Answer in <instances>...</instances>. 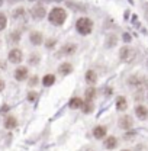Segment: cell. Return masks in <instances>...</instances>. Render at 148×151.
Segmentation results:
<instances>
[{
    "label": "cell",
    "mask_w": 148,
    "mask_h": 151,
    "mask_svg": "<svg viewBox=\"0 0 148 151\" xmlns=\"http://www.w3.org/2000/svg\"><path fill=\"white\" fill-rule=\"evenodd\" d=\"M48 20L54 26H63L64 22L67 20V12H65V9H63V7H54V9H51L50 13H48Z\"/></svg>",
    "instance_id": "1"
},
{
    "label": "cell",
    "mask_w": 148,
    "mask_h": 151,
    "mask_svg": "<svg viewBox=\"0 0 148 151\" xmlns=\"http://www.w3.org/2000/svg\"><path fill=\"white\" fill-rule=\"evenodd\" d=\"M93 26H94V23L90 18H80L75 22V31L83 37H87V35L92 34Z\"/></svg>",
    "instance_id": "2"
},
{
    "label": "cell",
    "mask_w": 148,
    "mask_h": 151,
    "mask_svg": "<svg viewBox=\"0 0 148 151\" xmlns=\"http://www.w3.org/2000/svg\"><path fill=\"white\" fill-rule=\"evenodd\" d=\"M126 83L129 84L131 87H135L137 92H144V89L147 87L148 84V78L147 77H141L138 74H134V76H129Z\"/></svg>",
    "instance_id": "3"
},
{
    "label": "cell",
    "mask_w": 148,
    "mask_h": 151,
    "mask_svg": "<svg viewBox=\"0 0 148 151\" xmlns=\"http://www.w3.org/2000/svg\"><path fill=\"white\" fill-rule=\"evenodd\" d=\"M135 57H137V51H135L134 48L128 47V45H125V47H122V48L119 50V58H121V61H124V63L134 61Z\"/></svg>",
    "instance_id": "4"
},
{
    "label": "cell",
    "mask_w": 148,
    "mask_h": 151,
    "mask_svg": "<svg viewBox=\"0 0 148 151\" xmlns=\"http://www.w3.org/2000/svg\"><path fill=\"white\" fill-rule=\"evenodd\" d=\"M77 51V45L75 44H64L60 51L57 52V58H63V57H70V55H74Z\"/></svg>",
    "instance_id": "5"
},
{
    "label": "cell",
    "mask_w": 148,
    "mask_h": 151,
    "mask_svg": "<svg viewBox=\"0 0 148 151\" xmlns=\"http://www.w3.org/2000/svg\"><path fill=\"white\" fill-rule=\"evenodd\" d=\"M29 13H31V18L34 19V20H42V19L47 16V9L42 4H37V6H34L29 10Z\"/></svg>",
    "instance_id": "6"
},
{
    "label": "cell",
    "mask_w": 148,
    "mask_h": 151,
    "mask_svg": "<svg viewBox=\"0 0 148 151\" xmlns=\"http://www.w3.org/2000/svg\"><path fill=\"white\" fill-rule=\"evenodd\" d=\"M118 127H119L121 129H124V131L132 129V127H134V119H132V116H131V115H122V116L119 118V121H118Z\"/></svg>",
    "instance_id": "7"
},
{
    "label": "cell",
    "mask_w": 148,
    "mask_h": 151,
    "mask_svg": "<svg viewBox=\"0 0 148 151\" xmlns=\"http://www.w3.org/2000/svg\"><path fill=\"white\" fill-rule=\"evenodd\" d=\"M7 60H9V63H12V64H19V63H22V60H23V52H22L19 48H12V50L9 51V54H7Z\"/></svg>",
    "instance_id": "8"
},
{
    "label": "cell",
    "mask_w": 148,
    "mask_h": 151,
    "mask_svg": "<svg viewBox=\"0 0 148 151\" xmlns=\"http://www.w3.org/2000/svg\"><path fill=\"white\" fill-rule=\"evenodd\" d=\"M29 41H31L32 45L39 47V45L44 42V35H42V32H39V31H32V32L29 34Z\"/></svg>",
    "instance_id": "9"
},
{
    "label": "cell",
    "mask_w": 148,
    "mask_h": 151,
    "mask_svg": "<svg viewBox=\"0 0 148 151\" xmlns=\"http://www.w3.org/2000/svg\"><path fill=\"white\" fill-rule=\"evenodd\" d=\"M115 108L119 112H125L128 109V100H126V97L125 96H118L116 100H115Z\"/></svg>",
    "instance_id": "10"
},
{
    "label": "cell",
    "mask_w": 148,
    "mask_h": 151,
    "mask_svg": "<svg viewBox=\"0 0 148 151\" xmlns=\"http://www.w3.org/2000/svg\"><path fill=\"white\" fill-rule=\"evenodd\" d=\"M15 80H18V81H23V80H26L28 78V76H29V68L28 67H18L16 70H15Z\"/></svg>",
    "instance_id": "11"
},
{
    "label": "cell",
    "mask_w": 148,
    "mask_h": 151,
    "mask_svg": "<svg viewBox=\"0 0 148 151\" xmlns=\"http://www.w3.org/2000/svg\"><path fill=\"white\" fill-rule=\"evenodd\" d=\"M135 115L139 121H145V119H148V108L145 105H137L135 106Z\"/></svg>",
    "instance_id": "12"
},
{
    "label": "cell",
    "mask_w": 148,
    "mask_h": 151,
    "mask_svg": "<svg viewBox=\"0 0 148 151\" xmlns=\"http://www.w3.org/2000/svg\"><path fill=\"white\" fill-rule=\"evenodd\" d=\"M106 134H108V128L105 125H97L93 128V137L96 139H103L106 138Z\"/></svg>",
    "instance_id": "13"
},
{
    "label": "cell",
    "mask_w": 148,
    "mask_h": 151,
    "mask_svg": "<svg viewBox=\"0 0 148 151\" xmlns=\"http://www.w3.org/2000/svg\"><path fill=\"white\" fill-rule=\"evenodd\" d=\"M103 147H105L106 150H115V148L118 147V138L113 137V135L106 137L105 141H103Z\"/></svg>",
    "instance_id": "14"
},
{
    "label": "cell",
    "mask_w": 148,
    "mask_h": 151,
    "mask_svg": "<svg viewBox=\"0 0 148 151\" xmlns=\"http://www.w3.org/2000/svg\"><path fill=\"white\" fill-rule=\"evenodd\" d=\"M20 38H22V34H20V31H19V29L12 31V32L7 35V42H9L10 45H18L19 41H20Z\"/></svg>",
    "instance_id": "15"
},
{
    "label": "cell",
    "mask_w": 148,
    "mask_h": 151,
    "mask_svg": "<svg viewBox=\"0 0 148 151\" xmlns=\"http://www.w3.org/2000/svg\"><path fill=\"white\" fill-rule=\"evenodd\" d=\"M4 128L6 129H15L16 127H18V119H16V116H13V115H7L6 116V119H4Z\"/></svg>",
    "instance_id": "16"
},
{
    "label": "cell",
    "mask_w": 148,
    "mask_h": 151,
    "mask_svg": "<svg viewBox=\"0 0 148 151\" xmlns=\"http://www.w3.org/2000/svg\"><path fill=\"white\" fill-rule=\"evenodd\" d=\"M84 80L89 86H94L97 83V73L94 70H87L86 71V76H84Z\"/></svg>",
    "instance_id": "17"
},
{
    "label": "cell",
    "mask_w": 148,
    "mask_h": 151,
    "mask_svg": "<svg viewBox=\"0 0 148 151\" xmlns=\"http://www.w3.org/2000/svg\"><path fill=\"white\" fill-rule=\"evenodd\" d=\"M96 96H97V90H96V87H94V86H89V87L86 89V92H84V100H87V102H93V100L96 99Z\"/></svg>",
    "instance_id": "18"
},
{
    "label": "cell",
    "mask_w": 148,
    "mask_h": 151,
    "mask_svg": "<svg viewBox=\"0 0 148 151\" xmlns=\"http://www.w3.org/2000/svg\"><path fill=\"white\" fill-rule=\"evenodd\" d=\"M116 44H118L116 34H108L106 38H105V47L106 48H113V47H116Z\"/></svg>",
    "instance_id": "19"
},
{
    "label": "cell",
    "mask_w": 148,
    "mask_h": 151,
    "mask_svg": "<svg viewBox=\"0 0 148 151\" xmlns=\"http://www.w3.org/2000/svg\"><path fill=\"white\" fill-rule=\"evenodd\" d=\"M73 71V64H70V63H63V64H60V67H58V73L61 76H68L70 73Z\"/></svg>",
    "instance_id": "20"
},
{
    "label": "cell",
    "mask_w": 148,
    "mask_h": 151,
    "mask_svg": "<svg viewBox=\"0 0 148 151\" xmlns=\"http://www.w3.org/2000/svg\"><path fill=\"white\" fill-rule=\"evenodd\" d=\"M83 102H84V99H81V97H71L70 99V102H68V108L70 109H80L81 108V105H83Z\"/></svg>",
    "instance_id": "21"
},
{
    "label": "cell",
    "mask_w": 148,
    "mask_h": 151,
    "mask_svg": "<svg viewBox=\"0 0 148 151\" xmlns=\"http://www.w3.org/2000/svg\"><path fill=\"white\" fill-rule=\"evenodd\" d=\"M55 81H57V77L54 74H45L42 77V84H44L45 87H51Z\"/></svg>",
    "instance_id": "22"
},
{
    "label": "cell",
    "mask_w": 148,
    "mask_h": 151,
    "mask_svg": "<svg viewBox=\"0 0 148 151\" xmlns=\"http://www.w3.org/2000/svg\"><path fill=\"white\" fill-rule=\"evenodd\" d=\"M80 109H81V112L83 113L89 115V113H92L93 111H94V105H93V102H87V100H84Z\"/></svg>",
    "instance_id": "23"
},
{
    "label": "cell",
    "mask_w": 148,
    "mask_h": 151,
    "mask_svg": "<svg viewBox=\"0 0 148 151\" xmlns=\"http://www.w3.org/2000/svg\"><path fill=\"white\" fill-rule=\"evenodd\" d=\"M25 16H26V13H25V9H23V7L15 9L13 13H12V18L13 19H25Z\"/></svg>",
    "instance_id": "24"
},
{
    "label": "cell",
    "mask_w": 148,
    "mask_h": 151,
    "mask_svg": "<svg viewBox=\"0 0 148 151\" xmlns=\"http://www.w3.org/2000/svg\"><path fill=\"white\" fill-rule=\"evenodd\" d=\"M28 61H29L31 65H38L39 61H41V55H39V54H31L29 58H28Z\"/></svg>",
    "instance_id": "25"
},
{
    "label": "cell",
    "mask_w": 148,
    "mask_h": 151,
    "mask_svg": "<svg viewBox=\"0 0 148 151\" xmlns=\"http://www.w3.org/2000/svg\"><path fill=\"white\" fill-rule=\"evenodd\" d=\"M55 45H57L55 38H48V39L45 41V48H47V50H54Z\"/></svg>",
    "instance_id": "26"
},
{
    "label": "cell",
    "mask_w": 148,
    "mask_h": 151,
    "mask_svg": "<svg viewBox=\"0 0 148 151\" xmlns=\"http://www.w3.org/2000/svg\"><path fill=\"white\" fill-rule=\"evenodd\" d=\"M6 26H7V18H6V15H4V13H1V12H0V32H1V31H4V29H6Z\"/></svg>",
    "instance_id": "27"
},
{
    "label": "cell",
    "mask_w": 148,
    "mask_h": 151,
    "mask_svg": "<svg viewBox=\"0 0 148 151\" xmlns=\"http://www.w3.org/2000/svg\"><path fill=\"white\" fill-rule=\"evenodd\" d=\"M38 83H39V77H38V76H32V77L29 78V81H28V86H29V87H35Z\"/></svg>",
    "instance_id": "28"
},
{
    "label": "cell",
    "mask_w": 148,
    "mask_h": 151,
    "mask_svg": "<svg viewBox=\"0 0 148 151\" xmlns=\"http://www.w3.org/2000/svg\"><path fill=\"white\" fill-rule=\"evenodd\" d=\"M135 135H137V134H135V132L134 131H128L126 132V134H125V135H124V139H126V141H129V139H132V138H134V137H135Z\"/></svg>",
    "instance_id": "29"
},
{
    "label": "cell",
    "mask_w": 148,
    "mask_h": 151,
    "mask_svg": "<svg viewBox=\"0 0 148 151\" xmlns=\"http://www.w3.org/2000/svg\"><path fill=\"white\" fill-rule=\"evenodd\" d=\"M35 99H37V93H35V92H29V93H28V100H29V102H34Z\"/></svg>",
    "instance_id": "30"
},
{
    "label": "cell",
    "mask_w": 148,
    "mask_h": 151,
    "mask_svg": "<svg viewBox=\"0 0 148 151\" xmlns=\"http://www.w3.org/2000/svg\"><path fill=\"white\" fill-rule=\"evenodd\" d=\"M144 16L148 22V3H144Z\"/></svg>",
    "instance_id": "31"
},
{
    "label": "cell",
    "mask_w": 148,
    "mask_h": 151,
    "mask_svg": "<svg viewBox=\"0 0 148 151\" xmlns=\"http://www.w3.org/2000/svg\"><path fill=\"white\" fill-rule=\"evenodd\" d=\"M4 87H6V83H4V80H3V78H0V93L4 90Z\"/></svg>",
    "instance_id": "32"
},
{
    "label": "cell",
    "mask_w": 148,
    "mask_h": 151,
    "mask_svg": "<svg viewBox=\"0 0 148 151\" xmlns=\"http://www.w3.org/2000/svg\"><path fill=\"white\" fill-rule=\"evenodd\" d=\"M131 39H132V38H131L129 34H124V41H125L126 44H128V42H131Z\"/></svg>",
    "instance_id": "33"
},
{
    "label": "cell",
    "mask_w": 148,
    "mask_h": 151,
    "mask_svg": "<svg viewBox=\"0 0 148 151\" xmlns=\"http://www.w3.org/2000/svg\"><path fill=\"white\" fill-rule=\"evenodd\" d=\"M7 111H9V106H7V105H4V106L0 109V113H4V112H7Z\"/></svg>",
    "instance_id": "34"
},
{
    "label": "cell",
    "mask_w": 148,
    "mask_h": 151,
    "mask_svg": "<svg viewBox=\"0 0 148 151\" xmlns=\"http://www.w3.org/2000/svg\"><path fill=\"white\" fill-rule=\"evenodd\" d=\"M145 64H147V68H148V58H147V61H145Z\"/></svg>",
    "instance_id": "35"
},
{
    "label": "cell",
    "mask_w": 148,
    "mask_h": 151,
    "mask_svg": "<svg viewBox=\"0 0 148 151\" xmlns=\"http://www.w3.org/2000/svg\"><path fill=\"white\" fill-rule=\"evenodd\" d=\"M1 4H3V0H0V6H1Z\"/></svg>",
    "instance_id": "36"
},
{
    "label": "cell",
    "mask_w": 148,
    "mask_h": 151,
    "mask_svg": "<svg viewBox=\"0 0 148 151\" xmlns=\"http://www.w3.org/2000/svg\"><path fill=\"white\" fill-rule=\"evenodd\" d=\"M28 1H35V0H28Z\"/></svg>",
    "instance_id": "37"
},
{
    "label": "cell",
    "mask_w": 148,
    "mask_h": 151,
    "mask_svg": "<svg viewBox=\"0 0 148 151\" xmlns=\"http://www.w3.org/2000/svg\"><path fill=\"white\" fill-rule=\"evenodd\" d=\"M122 151H131V150H122Z\"/></svg>",
    "instance_id": "38"
},
{
    "label": "cell",
    "mask_w": 148,
    "mask_h": 151,
    "mask_svg": "<svg viewBox=\"0 0 148 151\" xmlns=\"http://www.w3.org/2000/svg\"><path fill=\"white\" fill-rule=\"evenodd\" d=\"M55 1H61V0H55Z\"/></svg>",
    "instance_id": "39"
},
{
    "label": "cell",
    "mask_w": 148,
    "mask_h": 151,
    "mask_svg": "<svg viewBox=\"0 0 148 151\" xmlns=\"http://www.w3.org/2000/svg\"><path fill=\"white\" fill-rule=\"evenodd\" d=\"M0 67H1V63H0Z\"/></svg>",
    "instance_id": "40"
},
{
    "label": "cell",
    "mask_w": 148,
    "mask_h": 151,
    "mask_svg": "<svg viewBox=\"0 0 148 151\" xmlns=\"http://www.w3.org/2000/svg\"><path fill=\"white\" fill-rule=\"evenodd\" d=\"M147 97H148V93H147Z\"/></svg>",
    "instance_id": "41"
}]
</instances>
